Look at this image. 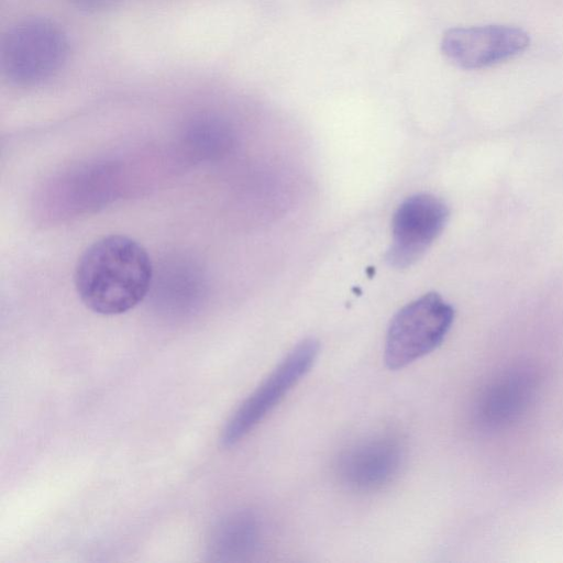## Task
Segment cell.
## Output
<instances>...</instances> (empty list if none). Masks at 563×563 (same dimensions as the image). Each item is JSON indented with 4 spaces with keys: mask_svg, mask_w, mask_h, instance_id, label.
<instances>
[{
    "mask_svg": "<svg viewBox=\"0 0 563 563\" xmlns=\"http://www.w3.org/2000/svg\"><path fill=\"white\" fill-rule=\"evenodd\" d=\"M74 279L87 308L104 316L121 314L146 297L153 282V263L139 242L112 234L84 251Z\"/></svg>",
    "mask_w": 563,
    "mask_h": 563,
    "instance_id": "obj_1",
    "label": "cell"
},
{
    "mask_svg": "<svg viewBox=\"0 0 563 563\" xmlns=\"http://www.w3.org/2000/svg\"><path fill=\"white\" fill-rule=\"evenodd\" d=\"M68 55L64 31L43 18L26 19L12 26L1 45V68L13 84L36 86L53 77Z\"/></svg>",
    "mask_w": 563,
    "mask_h": 563,
    "instance_id": "obj_2",
    "label": "cell"
},
{
    "mask_svg": "<svg viewBox=\"0 0 563 563\" xmlns=\"http://www.w3.org/2000/svg\"><path fill=\"white\" fill-rule=\"evenodd\" d=\"M453 320V307L437 292L407 303L390 321L385 341L386 365L399 369L434 351Z\"/></svg>",
    "mask_w": 563,
    "mask_h": 563,
    "instance_id": "obj_3",
    "label": "cell"
},
{
    "mask_svg": "<svg viewBox=\"0 0 563 563\" xmlns=\"http://www.w3.org/2000/svg\"><path fill=\"white\" fill-rule=\"evenodd\" d=\"M318 353L316 340L298 343L235 410L223 429L222 443L233 445L254 429L310 371Z\"/></svg>",
    "mask_w": 563,
    "mask_h": 563,
    "instance_id": "obj_4",
    "label": "cell"
},
{
    "mask_svg": "<svg viewBox=\"0 0 563 563\" xmlns=\"http://www.w3.org/2000/svg\"><path fill=\"white\" fill-rule=\"evenodd\" d=\"M448 219L449 208L440 198L430 194L407 198L393 218L387 263L395 268L415 264L441 234Z\"/></svg>",
    "mask_w": 563,
    "mask_h": 563,
    "instance_id": "obj_5",
    "label": "cell"
},
{
    "mask_svg": "<svg viewBox=\"0 0 563 563\" xmlns=\"http://www.w3.org/2000/svg\"><path fill=\"white\" fill-rule=\"evenodd\" d=\"M529 42L526 31L511 25L460 26L443 34L441 51L461 68L479 69L517 56Z\"/></svg>",
    "mask_w": 563,
    "mask_h": 563,
    "instance_id": "obj_6",
    "label": "cell"
},
{
    "mask_svg": "<svg viewBox=\"0 0 563 563\" xmlns=\"http://www.w3.org/2000/svg\"><path fill=\"white\" fill-rule=\"evenodd\" d=\"M400 442L390 435H374L345 450L338 462L340 482L349 489L368 493L393 481L402 464Z\"/></svg>",
    "mask_w": 563,
    "mask_h": 563,
    "instance_id": "obj_7",
    "label": "cell"
},
{
    "mask_svg": "<svg viewBox=\"0 0 563 563\" xmlns=\"http://www.w3.org/2000/svg\"><path fill=\"white\" fill-rule=\"evenodd\" d=\"M262 541L258 518L249 511L225 517L210 537L209 553L218 561H240L255 553Z\"/></svg>",
    "mask_w": 563,
    "mask_h": 563,
    "instance_id": "obj_8",
    "label": "cell"
},
{
    "mask_svg": "<svg viewBox=\"0 0 563 563\" xmlns=\"http://www.w3.org/2000/svg\"><path fill=\"white\" fill-rule=\"evenodd\" d=\"M78 7L88 10H102L109 8L115 0H71Z\"/></svg>",
    "mask_w": 563,
    "mask_h": 563,
    "instance_id": "obj_9",
    "label": "cell"
}]
</instances>
